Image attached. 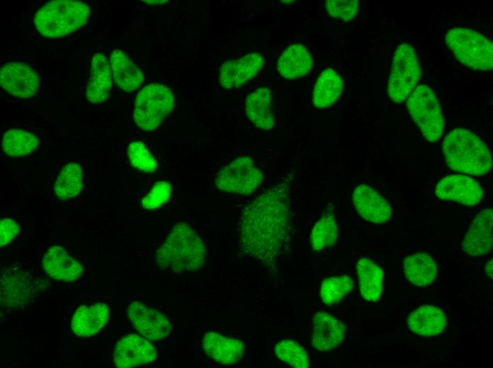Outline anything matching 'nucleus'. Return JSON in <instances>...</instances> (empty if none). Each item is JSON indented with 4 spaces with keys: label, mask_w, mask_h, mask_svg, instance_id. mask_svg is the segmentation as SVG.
<instances>
[{
    "label": "nucleus",
    "mask_w": 493,
    "mask_h": 368,
    "mask_svg": "<svg viewBox=\"0 0 493 368\" xmlns=\"http://www.w3.org/2000/svg\"><path fill=\"white\" fill-rule=\"evenodd\" d=\"M290 180L285 177L242 209L239 244L247 256L273 265L287 251L291 236Z\"/></svg>",
    "instance_id": "1"
},
{
    "label": "nucleus",
    "mask_w": 493,
    "mask_h": 368,
    "mask_svg": "<svg viewBox=\"0 0 493 368\" xmlns=\"http://www.w3.org/2000/svg\"><path fill=\"white\" fill-rule=\"evenodd\" d=\"M205 246L200 236L188 224L173 226L156 253L162 270L181 273L200 269L205 263Z\"/></svg>",
    "instance_id": "2"
},
{
    "label": "nucleus",
    "mask_w": 493,
    "mask_h": 368,
    "mask_svg": "<svg viewBox=\"0 0 493 368\" xmlns=\"http://www.w3.org/2000/svg\"><path fill=\"white\" fill-rule=\"evenodd\" d=\"M442 151L447 165L453 171L482 176L492 168V156L485 144L471 131L453 129L446 137Z\"/></svg>",
    "instance_id": "3"
},
{
    "label": "nucleus",
    "mask_w": 493,
    "mask_h": 368,
    "mask_svg": "<svg viewBox=\"0 0 493 368\" xmlns=\"http://www.w3.org/2000/svg\"><path fill=\"white\" fill-rule=\"evenodd\" d=\"M89 13V7L82 1H52L37 11L34 24L42 35L57 38L73 33L86 24Z\"/></svg>",
    "instance_id": "4"
},
{
    "label": "nucleus",
    "mask_w": 493,
    "mask_h": 368,
    "mask_svg": "<svg viewBox=\"0 0 493 368\" xmlns=\"http://www.w3.org/2000/svg\"><path fill=\"white\" fill-rule=\"evenodd\" d=\"M446 44L465 66L481 71L493 67V44L481 33L465 28H453L446 35Z\"/></svg>",
    "instance_id": "5"
},
{
    "label": "nucleus",
    "mask_w": 493,
    "mask_h": 368,
    "mask_svg": "<svg viewBox=\"0 0 493 368\" xmlns=\"http://www.w3.org/2000/svg\"><path fill=\"white\" fill-rule=\"evenodd\" d=\"M174 104V96L168 86L159 83L148 84L136 97L135 122L143 130H154L171 112Z\"/></svg>",
    "instance_id": "6"
},
{
    "label": "nucleus",
    "mask_w": 493,
    "mask_h": 368,
    "mask_svg": "<svg viewBox=\"0 0 493 368\" xmlns=\"http://www.w3.org/2000/svg\"><path fill=\"white\" fill-rule=\"evenodd\" d=\"M407 107L425 139L437 142L443 132L444 119L434 91L425 84L416 86L407 98Z\"/></svg>",
    "instance_id": "7"
},
{
    "label": "nucleus",
    "mask_w": 493,
    "mask_h": 368,
    "mask_svg": "<svg viewBox=\"0 0 493 368\" xmlns=\"http://www.w3.org/2000/svg\"><path fill=\"white\" fill-rule=\"evenodd\" d=\"M421 67L414 47L401 44L396 50L390 70L387 93L391 100L402 103L416 87Z\"/></svg>",
    "instance_id": "8"
},
{
    "label": "nucleus",
    "mask_w": 493,
    "mask_h": 368,
    "mask_svg": "<svg viewBox=\"0 0 493 368\" xmlns=\"http://www.w3.org/2000/svg\"><path fill=\"white\" fill-rule=\"evenodd\" d=\"M263 174L249 156L234 159L217 173L214 183L224 192L249 195L262 183Z\"/></svg>",
    "instance_id": "9"
},
{
    "label": "nucleus",
    "mask_w": 493,
    "mask_h": 368,
    "mask_svg": "<svg viewBox=\"0 0 493 368\" xmlns=\"http://www.w3.org/2000/svg\"><path fill=\"white\" fill-rule=\"evenodd\" d=\"M435 193L440 199L467 206L479 204L484 195L483 189L477 180L460 174L443 178L437 183Z\"/></svg>",
    "instance_id": "10"
},
{
    "label": "nucleus",
    "mask_w": 493,
    "mask_h": 368,
    "mask_svg": "<svg viewBox=\"0 0 493 368\" xmlns=\"http://www.w3.org/2000/svg\"><path fill=\"white\" fill-rule=\"evenodd\" d=\"M0 84L8 93L29 98L37 93L40 78L31 67L21 62H9L1 68Z\"/></svg>",
    "instance_id": "11"
},
{
    "label": "nucleus",
    "mask_w": 493,
    "mask_h": 368,
    "mask_svg": "<svg viewBox=\"0 0 493 368\" xmlns=\"http://www.w3.org/2000/svg\"><path fill=\"white\" fill-rule=\"evenodd\" d=\"M157 357V351L147 339L128 334L116 344L113 362L118 368H130L148 364Z\"/></svg>",
    "instance_id": "12"
},
{
    "label": "nucleus",
    "mask_w": 493,
    "mask_h": 368,
    "mask_svg": "<svg viewBox=\"0 0 493 368\" xmlns=\"http://www.w3.org/2000/svg\"><path fill=\"white\" fill-rule=\"evenodd\" d=\"M128 315L136 330L150 340L165 338L171 331V323L164 315L139 301L130 304Z\"/></svg>",
    "instance_id": "13"
},
{
    "label": "nucleus",
    "mask_w": 493,
    "mask_h": 368,
    "mask_svg": "<svg viewBox=\"0 0 493 368\" xmlns=\"http://www.w3.org/2000/svg\"><path fill=\"white\" fill-rule=\"evenodd\" d=\"M264 64V57L258 52H251L239 59L227 61L219 70L220 83L225 89L239 87L254 77Z\"/></svg>",
    "instance_id": "14"
},
{
    "label": "nucleus",
    "mask_w": 493,
    "mask_h": 368,
    "mask_svg": "<svg viewBox=\"0 0 493 368\" xmlns=\"http://www.w3.org/2000/svg\"><path fill=\"white\" fill-rule=\"evenodd\" d=\"M492 208L479 212L472 221L463 238V251L471 256H481L489 253L492 247Z\"/></svg>",
    "instance_id": "15"
},
{
    "label": "nucleus",
    "mask_w": 493,
    "mask_h": 368,
    "mask_svg": "<svg viewBox=\"0 0 493 368\" xmlns=\"http://www.w3.org/2000/svg\"><path fill=\"white\" fill-rule=\"evenodd\" d=\"M354 207L366 221L382 224L392 216L389 202L376 190L366 184L358 185L352 194Z\"/></svg>",
    "instance_id": "16"
},
{
    "label": "nucleus",
    "mask_w": 493,
    "mask_h": 368,
    "mask_svg": "<svg viewBox=\"0 0 493 368\" xmlns=\"http://www.w3.org/2000/svg\"><path fill=\"white\" fill-rule=\"evenodd\" d=\"M344 324L325 311H318L313 317L312 345L318 351L337 347L346 335Z\"/></svg>",
    "instance_id": "17"
},
{
    "label": "nucleus",
    "mask_w": 493,
    "mask_h": 368,
    "mask_svg": "<svg viewBox=\"0 0 493 368\" xmlns=\"http://www.w3.org/2000/svg\"><path fill=\"white\" fill-rule=\"evenodd\" d=\"M45 272L52 278L72 282L79 278L84 271L81 263L60 246L50 247L42 259Z\"/></svg>",
    "instance_id": "18"
},
{
    "label": "nucleus",
    "mask_w": 493,
    "mask_h": 368,
    "mask_svg": "<svg viewBox=\"0 0 493 368\" xmlns=\"http://www.w3.org/2000/svg\"><path fill=\"white\" fill-rule=\"evenodd\" d=\"M202 345L208 357L222 364L237 363L244 352L242 341L216 332L206 333L203 337Z\"/></svg>",
    "instance_id": "19"
},
{
    "label": "nucleus",
    "mask_w": 493,
    "mask_h": 368,
    "mask_svg": "<svg viewBox=\"0 0 493 368\" xmlns=\"http://www.w3.org/2000/svg\"><path fill=\"white\" fill-rule=\"evenodd\" d=\"M109 308L105 304L82 305L75 311L71 327L79 337H91L96 334L108 322Z\"/></svg>",
    "instance_id": "20"
},
{
    "label": "nucleus",
    "mask_w": 493,
    "mask_h": 368,
    "mask_svg": "<svg viewBox=\"0 0 493 368\" xmlns=\"http://www.w3.org/2000/svg\"><path fill=\"white\" fill-rule=\"evenodd\" d=\"M245 112L247 118L256 127L271 130L275 123L271 91L268 88L261 87L250 93L245 100Z\"/></svg>",
    "instance_id": "21"
},
{
    "label": "nucleus",
    "mask_w": 493,
    "mask_h": 368,
    "mask_svg": "<svg viewBox=\"0 0 493 368\" xmlns=\"http://www.w3.org/2000/svg\"><path fill=\"white\" fill-rule=\"evenodd\" d=\"M112 86L110 68L107 57L96 53L92 58L91 74L86 88V98L91 103L106 100Z\"/></svg>",
    "instance_id": "22"
},
{
    "label": "nucleus",
    "mask_w": 493,
    "mask_h": 368,
    "mask_svg": "<svg viewBox=\"0 0 493 368\" xmlns=\"http://www.w3.org/2000/svg\"><path fill=\"white\" fill-rule=\"evenodd\" d=\"M447 323L441 309L434 305H423L413 311L408 316L407 325L414 333L424 337L441 333Z\"/></svg>",
    "instance_id": "23"
},
{
    "label": "nucleus",
    "mask_w": 493,
    "mask_h": 368,
    "mask_svg": "<svg viewBox=\"0 0 493 368\" xmlns=\"http://www.w3.org/2000/svg\"><path fill=\"white\" fill-rule=\"evenodd\" d=\"M110 62L114 82L122 91L132 92L142 84V72L123 51L113 50Z\"/></svg>",
    "instance_id": "24"
},
{
    "label": "nucleus",
    "mask_w": 493,
    "mask_h": 368,
    "mask_svg": "<svg viewBox=\"0 0 493 368\" xmlns=\"http://www.w3.org/2000/svg\"><path fill=\"white\" fill-rule=\"evenodd\" d=\"M312 65V57L305 46L293 44L287 47L280 55L277 69L283 78L294 79L307 75Z\"/></svg>",
    "instance_id": "25"
},
{
    "label": "nucleus",
    "mask_w": 493,
    "mask_h": 368,
    "mask_svg": "<svg viewBox=\"0 0 493 368\" xmlns=\"http://www.w3.org/2000/svg\"><path fill=\"white\" fill-rule=\"evenodd\" d=\"M359 288L362 297L368 301H377L382 292L383 272L370 259L360 258L356 264Z\"/></svg>",
    "instance_id": "26"
},
{
    "label": "nucleus",
    "mask_w": 493,
    "mask_h": 368,
    "mask_svg": "<svg viewBox=\"0 0 493 368\" xmlns=\"http://www.w3.org/2000/svg\"><path fill=\"white\" fill-rule=\"evenodd\" d=\"M403 268L407 279L417 287L430 285L436 277L437 264L426 253H416L407 256L404 260Z\"/></svg>",
    "instance_id": "27"
},
{
    "label": "nucleus",
    "mask_w": 493,
    "mask_h": 368,
    "mask_svg": "<svg viewBox=\"0 0 493 368\" xmlns=\"http://www.w3.org/2000/svg\"><path fill=\"white\" fill-rule=\"evenodd\" d=\"M343 87L341 77L333 69H326L317 79L314 87V105L317 108H324L332 105L341 94Z\"/></svg>",
    "instance_id": "28"
},
{
    "label": "nucleus",
    "mask_w": 493,
    "mask_h": 368,
    "mask_svg": "<svg viewBox=\"0 0 493 368\" xmlns=\"http://www.w3.org/2000/svg\"><path fill=\"white\" fill-rule=\"evenodd\" d=\"M83 186L82 171L76 163H69L61 170L55 183L56 197L65 200L76 197Z\"/></svg>",
    "instance_id": "29"
},
{
    "label": "nucleus",
    "mask_w": 493,
    "mask_h": 368,
    "mask_svg": "<svg viewBox=\"0 0 493 368\" xmlns=\"http://www.w3.org/2000/svg\"><path fill=\"white\" fill-rule=\"evenodd\" d=\"M39 145L38 137L21 129L6 132L2 139L4 151L13 157L22 156L33 152Z\"/></svg>",
    "instance_id": "30"
},
{
    "label": "nucleus",
    "mask_w": 493,
    "mask_h": 368,
    "mask_svg": "<svg viewBox=\"0 0 493 368\" xmlns=\"http://www.w3.org/2000/svg\"><path fill=\"white\" fill-rule=\"evenodd\" d=\"M338 237V225L333 213H327L314 225L310 234L313 251H320L331 247Z\"/></svg>",
    "instance_id": "31"
},
{
    "label": "nucleus",
    "mask_w": 493,
    "mask_h": 368,
    "mask_svg": "<svg viewBox=\"0 0 493 368\" xmlns=\"http://www.w3.org/2000/svg\"><path fill=\"white\" fill-rule=\"evenodd\" d=\"M353 287V281L348 275L332 276L323 280L320 297L324 304L332 306L340 302Z\"/></svg>",
    "instance_id": "32"
},
{
    "label": "nucleus",
    "mask_w": 493,
    "mask_h": 368,
    "mask_svg": "<svg viewBox=\"0 0 493 368\" xmlns=\"http://www.w3.org/2000/svg\"><path fill=\"white\" fill-rule=\"evenodd\" d=\"M276 357L295 368L310 367V358L306 350L296 341L285 339L278 343L274 348Z\"/></svg>",
    "instance_id": "33"
},
{
    "label": "nucleus",
    "mask_w": 493,
    "mask_h": 368,
    "mask_svg": "<svg viewBox=\"0 0 493 368\" xmlns=\"http://www.w3.org/2000/svg\"><path fill=\"white\" fill-rule=\"evenodd\" d=\"M131 165L143 172L151 173L157 168V163L142 142H133L128 149Z\"/></svg>",
    "instance_id": "34"
},
{
    "label": "nucleus",
    "mask_w": 493,
    "mask_h": 368,
    "mask_svg": "<svg viewBox=\"0 0 493 368\" xmlns=\"http://www.w3.org/2000/svg\"><path fill=\"white\" fill-rule=\"evenodd\" d=\"M171 194V185L169 182H157L149 193L142 200V206L146 209H157L169 200Z\"/></svg>",
    "instance_id": "35"
},
{
    "label": "nucleus",
    "mask_w": 493,
    "mask_h": 368,
    "mask_svg": "<svg viewBox=\"0 0 493 368\" xmlns=\"http://www.w3.org/2000/svg\"><path fill=\"white\" fill-rule=\"evenodd\" d=\"M325 8L329 16L345 21L351 20L358 12V1L356 0H328Z\"/></svg>",
    "instance_id": "36"
},
{
    "label": "nucleus",
    "mask_w": 493,
    "mask_h": 368,
    "mask_svg": "<svg viewBox=\"0 0 493 368\" xmlns=\"http://www.w3.org/2000/svg\"><path fill=\"white\" fill-rule=\"evenodd\" d=\"M20 226L9 218H4L0 221V245L4 246L11 242L18 234Z\"/></svg>",
    "instance_id": "37"
},
{
    "label": "nucleus",
    "mask_w": 493,
    "mask_h": 368,
    "mask_svg": "<svg viewBox=\"0 0 493 368\" xmlns=\"http://www.w3.org/2000/svg\"><path fill=\"white\" fill-rule=\"evenodd\" d=\"M492 259H491L485 265L486 274L491 278H493V270H492Z\"/></svg>",
    "instance_id": "38"
},
{
    "label": "nucleus",
    "mask_w": 493,
    "mask_h": 368,
    "mask_svg": "<svg viewBox=\"0 0 493 368\" xmlns=\"http://www.w3.org/2000/svg\"><path fill=\"white\" fill-rule=\"evenodd\" d=\"M144 2L147 4H164L165 2H167L168 1H144Z\"/></svg>",
    "instance_id": "39"
}]
</instances>
